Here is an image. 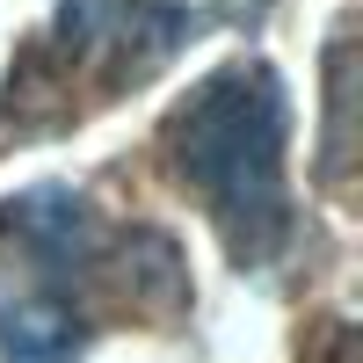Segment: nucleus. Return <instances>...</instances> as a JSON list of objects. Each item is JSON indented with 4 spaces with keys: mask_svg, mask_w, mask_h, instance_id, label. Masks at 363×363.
I'll use <instances>...</instances> for the list:
<instances>
[{
    "mask_svg": "<svg viewBox=\"0 0 363 363\" xmlns=\"http://www.w3.org/2000/svg\"><path fill=\"white\" fill-rule=\"evenodd\" d=\"M291 95L269 58H225L160 116V160L218 225L233 269H269L291 247Z\"/></svg>",
    "mask_w": 363,
    "mask_h": 363,
    "instance_id": "1",
    "label": "nucleus"
},
{
    "mask_svg": "<svg viewBox=\"0 0 363 363\" xmlns=\"http://www.w3.org/2000/svg\"><path fill=\"white\" fill-rule=\"evenodd\" d=\"M95 342V313L37 277H0V363H80Z\"/></svg>",
    "mask_w": 363,
    "mask_h": 363,
    "instance_id": "2",
    "label": "nucleus"
},
{
    "mask_svg": "<svg viewBox=\"0 0 363 363\" xmlns=\"http://www.w3.org/2000/svg\"><path fill=\"white\" fill-rule=\"evenodd\" d=\"M327 174H342L349 160V37H335V51H327Z\"/></svg>",
    "mask_w": 363,
    "mask_h": 363,
    "instance_id": "3",
    "label": "nucleus"
},
{
    "mask_svg": "<svg viewBox=\"0 0 363 363\" xmlns=\"http://www.w3.org/2000/svg\"><path fill=\"white\" fill-rule=\"evenodd\" d=\"M335 363H356V342H349V327H335Z\"/></svg>",
    "mask_w": 363,
    "mask_h": 363,
    "instance_id": "4",
    "label": "nucleus"
}]
</instances>
